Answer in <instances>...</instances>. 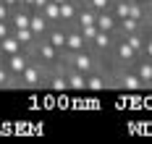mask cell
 <instances>
[{
	"mask_svg": "<svg viewBox=\"0 0 152 144\" xmlns=\"http://www.w3.org/2000/svg\"><path fill=\"white\" fill-rule=\"evenodd\" d=\"M63 60H66L68 65H74L76 71H81V73L107 68L105 58H102V55H97V52L89 50V47H81V50H76V52H71V55H63Z\"/></svg>",
	"mask_w": 152,
	"mask_h": 144,
	"instance_id": "1",
	"label": "cell"
},
{
	"mask_svg": "<svg viewBox=\"0 0 152 144\" xmlns=\"http://www.w3.org/2000/svg\"><path fill=\"white\" fill-rule=\"evenodd\" d=\"M29 52H31V60H37V63L42 65V68H47V71L63 63V52L58 47H53L45 37H37L34 45L29 47Z\"/></svg>",
	"mask_w": 152,
	"mask_h": 144,
	"instance_id": "2",
	"label": "cell"
},
{
	"mask_svg": "<svg viewBox=\"0 0 152 144\" xmlns=\"http://www.w3.org/2000/svg\"><path fill=\"white\" fill-rule=\"evenodd\" d=\"M45 76L47 68H42L37 60H29V65L16 76V84H18V89H39V87H45Z\"/></svg>",
	"mask_w": 152,
	"mask_h": 144,
	"instance_id": "3",
	"label": "cell"
},
{
	"mask_svg": "<svg viewBox=\"0 0 152 144\" xmlns=\"http://www.w3.org/2000/svg\"><path fill=\"white\" fill-rule=\"evenodd\" d=\"M115 39H118V34H115V32H100V29H97V32H94V37L89 39V45H87V47L94 50L97 55H102V58H105L107 52L113 50Z\"/></svg>",
	"mask_w": 152,
	"mask_h": 144,
	"instance_id": "4",
	"label": "cell"
},
{
	"mask_svg": "<svg viewBox=\"0 0 152 144\" xmlns=\"http://www.w3.org/2000/svg\"><path fill=\"white\" fill-rule=\"evenodd\" d=\"M29 60H31V52L26 47L24 50H18V52H13V55H8V58H3V63H5V68L13 73V76H18L26 65H29Z\"/></svg>",
	"mask_w": 152,
	"mask_h": 144,
	"instance_id": "5",
	"label": "cell"
},
{
	"mask_svg": "<svg viewBox=\"0 0 152 144\" xmlns=\"http://www.w3.org/2000/svg\"><path fill=\"white\" fill-rule=\"evenodd\" d=\"M63 73H66V84H68V92H87V79L81 71H76L74 65H68L63 60Z\"/></svg>",
	"mask_w": 152,
	"mask_h": 144,
	"instance_id": "6",
	"label": "cell"
},
{
	"mask_svg": "<svg viewBox=\"0 0 152 144\" xmlns=\"http://www.w3.org/2000/svg\"><path fill=\"white\" fill-rule=\"evenodd\" d=\"M87 47V42H84V37L81 32L76 29V26H66V45H63V55H71L76 50Z\"/></svg>",
	"mask_w": 152,
	"mask_h": 144,
	"instance_id": "7",
	"label": "cell"
},
{
	"mask_svg": "<svg viewBox=\"0 0 152 144\" xmlns=\"http://www.w3.org/2000/svg\"><path fill=\"white\" fill-rule=\"evenodd\" d=\"M131 68H134V73L142 79V84L147 89H152V58H137V63L131 65Z\"/></svg>",
	"mask_w": 152,
	"mask_h": 144,
	"instance_id": "8",
	"label": "cell"
},
{
	"mask_svg": "<svg viewBox=\"0 0 152 144\" xmlns=\"http://www.w3.org/2000/svg\"><path fill=\"white\" fill-rule=\"evenodd\" d=\"M29 29L34 32V37H45L47 29H50V21H47L39 11H34V8H31V13H29Z\"/></svg>",
	"mask_w": 152,
	"mask_h": 144,
	"instance_id": "9",
	"label": "cell"
},
{
	"mask_svg": "<svg viewBox=\"0 0 152 144\" xmlns=\"http://www.w3.org/2000/svg\"><path fill=\"white\" fill-rule=\"evenodd\" d=\"M61 24L63 26H76V13H79V5L71 3V0H63L61 5Z\"/></svg>",
	"mask_w": 152,
	"mask_h": 144,
	"instance_id": "10",
	"label": "cell"
},
{
	"mask_svg": "<svg viewBox=\"0 0 152 144\" xmlns=\"http://www.w3.org/2000/svg\"><path fill=\"white\" fill-rule=\"evenodd\" d=\"M115 16L110 13V11H97V16H94V26L100 29V32H115Z\"/></svg>",
	"mask_w": 152,
	"mask_h": 144,
	"instance_id": "11",
	"label": "cell"
},
{
	"mask_svg": "<svg viewBox=\"0 0 152 144\" xmlns=\"http://www.w3.org/2000/svg\"><path fill=\"white\" fill-rule=\"evenodd\" d=\"M18 50H24V47L18 45V39H16L13 34H8V37L0 39V58H8V55H13V52H18Z\"/></svg>",
	"mask_w": 152,
	"mask_h": 144,
	"instance_id": "12",
	"label": "cell"
},
{
	"mask_svg": "<svg viewBox=\"0 0 152 144\" xmlns=\"http://www.w3.org/2000/svg\"><path fill=\"white\" fill-rule=\"evenodd\" d=\"M11 34H13L16 39H18V45H21V47H26V50H29L31 45H34V39H37V37H34V32H31L29 26H21V29H11Z\"/></svg>",
	"mask_w": 152,
	"mask_h": 144,
	"instance_id": "13",
	"label": "cell"
},
{
	"mask_svg": "<svg viewBox=\"0 0 152 144\" xmlns=\"http://www.w3.org/2000/svg\"><path fill=\"white\" fill-rule=\"evenodd\" d=\"M58 5H61V3H53V0H47L45 5L39 8V13H42V16H45L50 24H58V21H61V8H58Z\"/></svg>",
	"mask_w": 152,
	"mask_h": 144,
	"instance_id": "14",
	"label": "cell"
},
{
	"mask_svg": "<svg viewBox=\"0 0 152 144\" xmlns=\"http://www.w3.org/2000/svg\"><path fill=\"white\" fill-rule=\"evenodd\" d=\"M110 3L113 0H87L84 5H89L92 11H110Z\"/></svg>",
	"mask_w": 152,
	"mask_h": 144,
	"instance_id": "15",
	"label": "cell"
},
{
	"mask_svg": "<svg viewBox=\"0 0 152 144\" xmlns=\"http://www.w3.org/2000/svg\"><path fill=\"white\" fill-rule=\"evenodd\" d=\"M76 29L81 32V37H84V42H87V45H89V39L94 37V32H97V26H94V24H89V26H76Z\"/></svg>",
	"mask_w": 152,
	"mask_h": 144,
	"instance_id": "16",
	"label": "cell"
},
{
	"mask_svg": "<svg viewBox=\"0 0 152 144\" xmlns=\"http://www.w3.org/2000/svg\"><path fill=\"white\" fill-rule=\"evenodd\" d=\"M8 18H11V8L0 0V21H8Z\"/></svg>",
	"mask_w": 152,
	"mask_h": 144,
	"instance_id": "17",
	"label": "cell"
},
{
	"mask_svg": "<svg viewBox=\"0 0 152 144\" xmlns=\"http://www.w3.org/2000/svg\"><path fill=\"white\" fill-rule=\"evenodd\" d=\"M8 34H11V24H8V21H0V39L8 37Z\"/></svg>",
	"mask_w": 152,
	"mask_h": 144,
	"instance_id": "18",
	"label": "cell"
},
{
	"mask_svg": "<svg viewBox=\"0 0 152 144\" xmlns=\"http://www.w3.org/2000/svg\"><path fill=\"white\" fill-rule=\"evenodd\" d=\"M45 3H47V0H34V5H31V8H34V11H39V8H42Z\"/></svg>",
	"mask_w": 152,
	"mask_h": 144,
	"instance_id": "19",
	"label": "cell"
},
{
	"mask_svg": "<svg viewBox=\"0 0 152 144\" xmlns=\"http://www.w3.org/2000/svg\"><path fill=\"white\" fill-rule=\"evenodd\" d=\"M134 3H142V5H152V0H134Z\"/></svg>",
	"mask_w": 152,
	"mask_h": 144,
	"instance_id": "20",
	"label": "cell"
},
{
	"mask_svg": "<svg viewBox=\"0 0 152 144\" xmlns=\"http://www.w3.org/2000/svg\"><path fill=\"white\" fill-rule=\"evenodd\" d=\"M71 3H76V5H84V3H87V0H71Z\"/></svg>",
	"mask_w": 152,
	"mask_h": 144,
	"instance_id": "21",
	"label": "cell"
}]
</instances>
